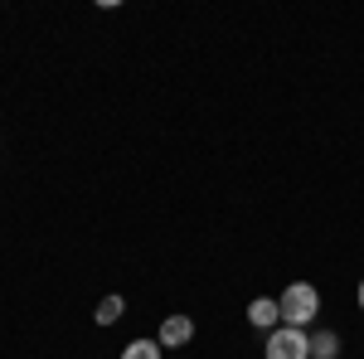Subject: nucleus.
I'll return each mask as SVG.
<instances>
[{
  "instance_id": "nucleus-3",
  "label": "nucleus",
  "mask_w": 364,
  "mask_h": 359,
  "mask_svg": "<svg viewBox=\"0 0 364 359\" xmlns=\"http://www.w3.org/2000/svg\"><path fill=\"white\" fill-rule=\"evenodd\" d=\"M190 335H195V321L175 311V316H166V321H161V331H156V345H161V350H180V345H190Z\"/></svg>"
},
{
  "instance_id": "nucleus-1",
  "label": "nucleus",
  "mask_w": 364,
  "mask_h": 359,
  "mask_svg": "<svg viewBox=\"0 0 364 359\" xmlns=\"http://www.w3.org/2000/svg\"><path fill=\"white\" fill-rule=\"evenodd\" d=\"M277 311H282V326H296V331H306L311 321L321 316V291L311 286V282H291L287 291L277 296Z\"/></svg>"
},
{
  "instance_id": "nucleus-4",
  "label": "nucleus",
  "mask_w": 364,
  "mask_h": 359,
  "mask_svg": "<svg viewBox=\"0 0 364 359\" xmlns=\"http://www.w3.org/2000/svg\"><path fill=\"white\" fill-rule=\"evenodd\" d=\"M248 326H257V331H277L282 326V311H277V296H257V301L248 306Z\"/></svg>"
},
{
  "instance_id": "nucleus-7",
  "label": "nucleus",
  "mask_w": 364,
  "mask_h": 359,
  "mask_svg": "<svg viewBox=\"0 0 364 359\" xmlns=\"http://www.w3.org/2000/svg\"><path fill=\"white\" fill-rule=\"evenodd\" d=\"M161 355H166V350H161L156 340H132V345L122 350V359H161Z\"/></svg>"
},
{
  "instance_id": "nucleus-5",
  "label": "nucleus",
  "mask_w": 364,
  "mask_h": 359,
  "mask_svg": "<svg viewBox=\"0 0 364 359\" xmlns=\"http://www.w3.org/2000/svg\"><path fill=\"white\" fill-rule=\"evenodd\" d=\"M311 359H340V335L336 331H316L311 335Z\"/></svg>"
},
{
  "instance_id": "nucleus-2",
  "label": "nucleus",
  "mask_w": 364,
  "mask_h": 359,
  "mask_svg": "<svg viewBox=\"0 0 364 359\" xmlns=\"http://www.w3.org/2000/svg\"><path fill=\"white\" fill-rule=\"evenodd\" d=\"M262 355L267 359H311V335L296 331V326H277V331L267 335Z\"/></svg>"
},
{
  "instance_id": "nucleus-6",
  "label": "nucleus",
  "mask_w": 364,
  "mask_h": 359,
  "mask_svg": "<svg viewBox=\"0 0 364 359\" xmlns=\"http://www.w3.org/2000/svg\"><path fill=\"white\" fill-rule=\"evenodd\" d=\"M122 311H127V301H122V296H102V301H97V311H92V321H97V326H117V321H122Z\"/></svg>"
},
{
  "instance_id": "nucleus-8",
  "label": "nucleus",
  "mask_w": 364,
  "mask_h": 359,
  "mask_svg": "<svg viewBox=\"0 0 364 359\" xmlns=\"http://www.w3.org/2000/svg\"><path fill=\"white\" fill-rule=\"evenodd\" d=\"M360 311H364V282H360Z\"/></svg>"
}]
</instances>
